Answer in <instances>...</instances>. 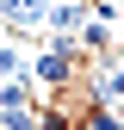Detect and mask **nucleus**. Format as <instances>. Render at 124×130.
Listing matches in <instances>:
<instances>
[{"mask_svg": "<svg viewBox=\"0 0 124 130\" xmlns=\"http://www.w3.org/2000/svg\"><path fill=\"white\" fill-rule=\"evenodd\" d=\"M43 12H50V0H0V31H12V37L43 31Z\"/></svg>", "mask_w": 124, "mask_h": 130, "instance_id": "obj_1", "label": "nucleus"}, {"mask_svg": "<svg viewBox=\"0 0 124 130\" xmlns=\"http://www.w3.org/2000/svg\"><path fill=\"white\" fill-rule=\"evenodd\" d=\"M31 62L19 56V43H0V80H12V74H25Z\"/></svg>", "mask_w": 124, "mask_h": 130, "instance_id": "obj_2", "label": "nucleus"}, {"mask_svg": "<svg viewBox=\"0 0 124 130\" xmlns=\"http://www.w3.org/2000/svg\"><path fill=\"white\" fill-rule=\"evenodd\" d=\"M87 130H124V111H112V105H99V111L87 118Z\"/></svg>", "mask_w": 124, "mask_h": 130, "instance_id": "obj_3", "label": "nucleus"}, {"mask_svg": "<svg viewBox=\"0 0 124 130\" xmlns=\"http://www.w3.org/2000/svg\"><path fill=\"white\" fill-rule=\"evenodd\" d=\"M112 6H118V19H124V0H112Z\"/></svg>", "mask_w": 124, "mask_h": 130, "instance_id": "obj_4", "label": "nucleus"}, {"mask_svg": "<svg viewBox=\"0 0 124 130\" xmlns=\"http://www.w3.org/2000/svg\"><path fill=\"white\" fill-rule=\"evenodd\" d=\"M0 130H6V124H0Z\"/></svg>", "mask_w": 124, "mask_h": 130, "instance_id": "obj_5", "label": "nucleus"}, {"mask_svg": "<svg viewBox=\"0 0 124 130\" xmlns=\"http://www.w3.org/2000/svg\"><path fill=\"white\" fill-rule=\"evenodd\" d=\"M0 43H6V37H0Z\"/></svg>", "mask_w": 124, "mask_h": 130, "instance_id": "obj_6", "label": "nucleus"}]
</instances>
